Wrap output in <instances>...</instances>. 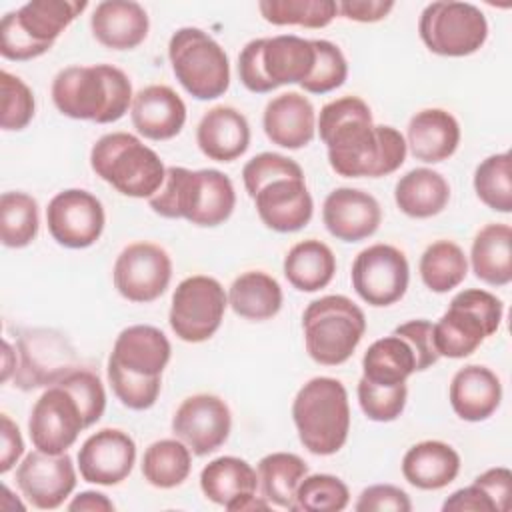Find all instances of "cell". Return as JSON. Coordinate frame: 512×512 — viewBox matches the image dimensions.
<instances>
[{"label": "cell", "mask_w": 512, "mask_h": 512, "mask_svg": "<svg viewBox=\"0 0 512 512\" xmlns=\"http://www.w3.org/2000/svg\"><path fill=\"white\" fill-rule=\"evenodd\" d=\"M418 34L430 52L462 58L484 46L488 22L484 12L470 2H432L420 14Z\"/></svg>", "instance_id": "obj_11"}, {"label": "cell", "mask_w": 512, "mask_h": 512, "mask_svg": "<svg viewBox=\"0 0 512 512\" xmlns=\"http://www.w3.org/2000/svg\"><path fill=\"white\" fill-rule=\"evenodd\" d=\"M112 280L122 298L148 304L166 292L172 280V260L154 242H132L116 256Z\"/></svg>", "instance_id": "obj_15"}, {"label": "cell", "mask_w": 512, "mask_h": 512, "mask_svg": "<svg viewBox=\"0 0 512 512\" xmlns=\"http://www.w3.org/2000/svg\"><path fill=\"white\" fill-rule=\"evenodd\" d=\"M350 280L354 292L366 304L384 308L406 294L410 266L400 248L392 244H372L354 258Z\"/></svg>", "instance_id": "obj_14"}, {"label": "cell", "mask_w": 512, "mask_h": 512, "mask_svg": "<svg viewBox=\"0 0 512 512\" xmlns=\"http://www.w3.org/2000/svg\"><path fill=\"white\" fill-rule=\"evenodd\" d=\"M16 486L38 510H56L76 488V468L68 452H28L16 468Z\"/></svg>", "instance_id": "obj_19"}, {"label": "cell", "mask_w": 512, "mask_h": 512, "mask_svg": "<svg viewBox=\"0 0 512 512\" xmlns=\"http://www.w3.org/2000/svg\"><path fill=\"white\" fill-rule=\"evenodd\" d=\"M148 28L144 6L132 0H104L90 16L94 38L110 50H134L146 40Z\"/></svg>", "instance_id": "obj_25"}, {"label": "cell", "mask_w": 512, "mask_h": 512, "mask_svg": "<svg viewBox=\"0 0 512 512\" xmlns=\"http://www.w3.org/2000/svg\"><path fill=\"white\" fill-rule=\"evenodd\" d=\"M226 306L228 294L224 286L212 276L194 274L176 286L168 322L182 342L200 344L218 332Z\"/></svg>", "instance_id": "obj_12"}, {"label": "cell", "mask_w": 512, "mask_h": 512, "mask_svg": "<svg viewBox=\"0 0 512 512\" xmlns=\"http://www.w3.org/2000/svg\"><path fill=\"white\" fill-rule=\"evenodd\" d=\"M168 58L176 80L196 100H214L230 86L228 54L200 28H178L168 42Z\"/></svg>", "instance_id": "obj_10"}, {"label": "cell", "mask_w": 512, "mask_h": 512, "mask_svg": "<svg viewBox=\"0 0 512 512\" xmlns=\"http://www.w3.org/2000/svg\"><path fill=\"white\" fill-rule=\"evenodd\" d=\"M258 488L270 506L290 510L294 504L296 488L308 474V464L292 452L266 454L256 468Z\"/></svg>", "instance_id": "obj_37"}, {"label": "cell", "mask_w": 512, "mask_h": 512, "mask_svg": "<svg viewBox=\"0 0 512 512\" xmlns=\"http://www.w3.org/2000/svg\"><path fill=\"white\" fill-rule=\"evenodd\" d=\"M50 236L64 248L92 246L104 232L106 214L102 202L88 190L68 188L58 192L46 208Z\"/></svg>", "instance_id": "obj_17"}, {"label": "cell", "mask_w": 512, "mask_h": 512, "mask_svg": "<svg viewBox=\"0 0 512 512\" xmlns=\"http://www.w3.org/2000/svg\"><path fill=\"white\" fill-rule=\"evenodd\" d=\"M258 10L274 26L304 28H324L338 14V6L332 0H262Z\"/></svg>", "instance_id": "obj_42"}, {"label": "cell", "mask_w": 512, "mask_h": 512, "mask_svg": "<svg viewBox=\"0 0 512 512\" xmlns=\"http://www.w3.org/2000/svg\"><path fill=\"white\" fill-rule=\"evenodd\" d=\"M394 334L402 336L410 344V348L416 356V372H422L438 362L440 356L436 352L434 338H432V322H428L424 318L408 320V322L396 326Z\"/></svg>", "instance_id": "obj_50"}, {"label": "cell", "mask_w": 512, "mask_h": 512, "mask_svg": "<svg viewBox=\"0 0 512 512\" xmlns=\"http://www.w3.org/2000/svg\"><path fill=\"white\" fill-rule=\"evenodd\" d=\"M418 270L428 290L444 294L464 282L468 274V258L456 242L436 240L422 252Z\"/></svg>", "instance_id": "obj_39"}, {"label": "cell", "mask_w": 512, "mask_h": 512, "mask_svg": "<svg viewBox=\"0 0 512 512\" xmlns=\"http://www.w3.org/2000/svg\"><path fill=\"white\" fill-rule=\"evenodd\" d=\"M336 274V256L328 244L316 238L294 244L284 256V276L300 292L326 288Z\"/></svg>", "instance_id": "obj_33"}, {"label": "cell", "mask_w": 512, "mask_h": 512, "mask_svg": "<svg viewBox=\"0 0 512 512\" xmlns=\"http://www.w3.org/2000/svg\"><path fill=\"white\" fill-rule=\"evenodd\" d=\"M130 120L136 132L148 140H170L186 124V104L166 84H150L132 98Z\"/></svg>", "instance_id": "obj_23"}, {"label": "cell", "mask_w": 512, "mask_h": 512, "mask_svg": "<svg viewBox=\"0 0 512 512\" xmlns=\"http://www.w3.org/2000/svg\"><path fill=\"white\" fill-rule=\"evenodd\" d=\"M356 512H410V496L394 484H372L364 488L354 504Z\"/></svg>", "instance_id": "obj_49"}, {"label": "cell", "mask_w": 512, "mask_h": 512, "mask_svg": "<svg viewBox=\"0 0 512 512\" xmlns=\"http://www.w3.org/2000/svg\"><path fill=\"white\" fill-rule=\"evenodd\" d=\"M316 60L310 76L300 84L304 92L328 94L340 88L348 78V62L342 50L330 40H312Z\"/></svg>", "instance_id": "obj_44"}, {"label": "cell", "mask_w": 512, "mask_h": 512, "mask_svg": "<svg viewBox=\"0 0 512 512\" xmlns=\"http://www.w3.org/2000/svg\"><path fill=\"white\" fill-rule=\"evenodd\" d=\"M48 50H50V46L38 44L20 28V24L14 18V12L4 14V18L0 22V54L6 60L24 62V60L38 58V56L46 54Z\"/></svg>", "instance_id": "obj_48"}, {"label": "cell", "mask_w": 512, "mask_h": 512, "mask_svg": "<svg viewBox=\"0 0 512 512\" xmlns=\"http://www.w3.org/2000/svg\"><path fill=\"white\" fill-rule=\"evenodd\" d=\"M88 8V2L72 0H32L22 4L14 18L20 28L38 44L54 46L56 38Z\"/></svg>", "instance_id": "obj_36"}, {"label": "cell", "mask_w": 512, "mask_h": 512, "mask_svg": "<svg viewBox=\"0 0 512 512\" xmlns=\"http://www.w3.org/2000/svg\"><path fill=\"white\" fill-rule=\"evenodd\" d=\"M474 192L494 212H512V156L500 152L484 158L474 170Z\"/></svg>", "instance_id": "obj_41"}, {"label": "cell", "mask_w": 512, "mask_h": 512, "mask_svg": "<svg viewBox=\"0 0 512 512\" xmlns=\"http://www.w3.org/2000/svg\"><path fill=\"white\" fill-rule=\"evenodd\" d=\"M448 400L460 420H488L498 410L502 400L500 378L486 366L468 364L452 376Z\"/></svg>", "instance_id": "obj_26"}, {"label": "cell", "mask_w": 512, "mask_h": 512, "mask_svg": "<svg viewBox=\"0 0 512 512\" xmlns=\"http://www.w3.org/2000/svg\"><path fill=\"white\" fill-rule=\"evenodd\" d=\"M172 356L166 334L150 324L124 328L108 356L106 376L114 396L130 410H148L162 390V372Z\"/></svg>", "instance_id": "obj_3"}, {"label": "cell", "mask_w": 512, "mask_h": 512, "mask_svg": "<svg viewBox=\"0 0 512 512\" xmlns=\"http://www.w3.org/2000/svg\"><path fill=\"white\" fill-rule=\"evenodd\" d=\"M144 480L162 490L180 486L192 470V452L178 438H164L152 442L142 456Z\"/></svg>", "instance_id": "obj_38"}, {"label": "cell", "mask_w": 512, "mask_h": 512, "mask_svg": "<svg viewBox=\"0 0 512 512\" xmlns=\"http://www.w3.org/2000/svg\"><path fill=\"white\" fill-rule=\"evenodd\" d=\"M330 168L344 178H380L396 172L408 154L406 138L394 126L374 124L370 106L342 96L322 106L316 118Z\"/></svg>", "instance_id": "obj_1"}, {"label": "cell", "mask_w": 512, "mask_h": 512, "mask_svg": "<svg viewBox=\"0 0 512 512\" xmlns=\"http://www.w3.org/2000/svg\"><path fill=\"white\" fill-rule=\"evenodd\" d=\"M68 510H82V512H112L114 502L96 490H84L68 502Z\"/></svg>", "instance_id": "obj_56"}, {"label": "cell", "mask_w": 512, "mask_h": 512, "mask_svg": "<svg viewBox=\"0 0 512 512\" xmlns=\"http://www.w3.org/2000/svg\"><path fill=\"white\" fill-rule=\"evenodd\" d=\"M292 420L300 444L316 454H336L348 440L350 404L344 384L330 376L308 380L294 396Z\"/></svg>", "instance_id": "obj_6"}, {"label": "cell", "mask_w": 512, "mask_h": 512, "mask_svg": "<svg viewBox=\"0 0 512 512\" xmlns=\"http://www.w3.org/2000/svg\"><path fill=\"white\" fill-rule=\"evenodd\" d=\"M282 288L278 280L262 270L240 274L228 290V306L246 320H270L282 308Z\"/></svg>", "instance_id": "obj_34"}, {"label": "cell", "mask_w": 512, "mask_h": 512, "mask_svg": "<svg viewBox=\"0 0 512 512\" xmlns=\"http://www.w3.org/2000/svg\"><path fill=\"white\" fill-rule=\"evenodd\" d=\"M304 346L322 366H340L358 348L366 332V316L348 296L328 294L312 300L302 314Z\"/></svg>", "instance_id": "obj_8"}, {"label": "cell", "mask_w": 512, "mask_h": 512, "mask_svg": "<svg viewBox=\"0 0 512 512\" xmlns=\"http://www.w3.org/2000/svg\"><path fill=\"white\" fill-rule=\"evenodd\" d=\"M460 144L458 120L442 108H424L416 112L406 128V146L410 154L426 164L448 160Z\"/></svg>", "instance_id": "obj_28"}, {"label": "cell", "mask_w": 512, "mask_h": 512, "mask_svg": "<svg viewBox=\"0 0 512 512\" xmlns=\"http://www.w3.org/2000/svg\"><path fill=\"white\" fill-rule=\"evenodd\" d=\"M256 488V470L238 456L214 458L200 472L202 494L230 512L268 510L270 502L264 496H256Z\"/></svg>", "instance_id": "obj_20"}, {"label": "cell", "mask_w": 512, "mask_h": 512, "mask_svg": "<svg viewBox=\"0 0 512 512\" xmlns=\"http://www.w3.org/2000/svg\"><path fill=\"white\" fill-rule=\"evenodd\" d=\"M416 372V356L410 344L398 336H384L368 346L362 358V376L378 386L404 384Z\"/></svg>", "instance_id": "obj_35"}, {"label": "cell", "mask_w": 512, "mask_h": 512, "mask_svg": "<svg viewBox=\"0 0 512 512\" xmlns=\"http://www.w3.org/2000/svg\"><path fill=\"white\" fill-rule=\"evenodd\" d=\"M356 394L364 416L372 422L396 420L404 412L408 400L406 382L396 386H378L368 382L364 376L358 380Z\"/></svg>", "instance_id": "obj_45"}, {"label": "cell", "mask_w": 512, "mask_h": 512, "mask_svg": "<svg viewBox=\"0 0 512 512\" xmlns=\"http://www.w3.org/2000/svg\"><path fill=\"white\" fill-rule=\"evenodd\" d=\"M132 98L130 78L112 64L68 66L52 80L56 110L74 120L112 124L130 110Z\"/></svg>", "instance_id": "obj_4"}, {"label": "cell", "mask_w": 512, "mask_h": 512, "mask_svg": "<svg viewBox=\"0 0 512 512\" xmlns=\"http://www.w3.org/2000/svg\"><path fill=\"white\" fill-rule=\"evenodd\" d=\"M242 182L266 228L288 234L312 220V194L296 160L278 152H260L244 164Z\"/></svg>", "instance_id": "obj_2"}, {"label": "cell", "mask_w": 512, "mask_h": 512, "mask_svg": "<svg viewBox=\"0 0 512 512\" xmlns=\"http://www.w3.org/2000/svg\"><path fill=\"white\" fill-rule=\"evenodd\" d=\"M18 366V352H12V346L4 340L2 342V382L14 376Z\"/></svg>", "instance_id": "obj_57"}, {"label": "cell", "mask_w": 512, "mask_h": 512, "mask_svg": "<svg viewBox=\"0 0 512 512\" xmlns=\"http://www.w3.org/2000/svg\"><path fill=\"white\" fill-rule=\"evenodd\" d=\"M322 222L326 230L342 242H360L370 238L382 222L378 200L360 188H334L322 204Z\"/></svg>", "instance_id": "obj_22"}, {"label": "cell", "mask_w": 512, "mask_h": 512, "mask_svg": "<svg viewBox=\"0 0 512 512\" xmlns=\"http://www.w3.org/2000/svg\"><path fill=\"white\" fill-rule=\"evenodd\" d=\"M474 482L490 496L494 502L496 512H506L510 508V496H512V472L506 466L488 468L486 472L478 474Z\"/></svg>", "instance_id": "obj_52"}, {"label": "cell", "mask_w": 512, "mask_h": 512, "mask_svg": "<svg viewBox=\"0 0 512 512\" xmlns=\"http://www.w3.org/2000/svg\"><path fill=\"white\" fill-rule=\"evenodd\" d=\"M150 208L162 218H184L190 224L212 228L224 224L236 206L232 180L216 170H188L184 166L166 168L160 190L148 198Z\"/></svg>", "instance_id": "obj_5"}, {"label": "cell", "mask_w": 512, "mask_h": 512, "mask_svg": "<svg viewBox=\"0 0 512 512\" xmlns=\"http://www.w3.org/2000/svg\"><path fill=\"white\" fill-rule=\"evenodd\" d=\"M314 60L316 50L312 40L294 34H280L264 40L262 66L274 88L284 84H302L310 76Z\"/></svg>", "instance_id": "obj_30"}, {"label": "cell", "mask_w": 512, "mask_h": 512, "mask_svg": "<svg viewBox=\"0 0 512 512\" xmlns=\"http://www.w3.org/2000/svg\"><path fill=\"white\" fill-rule=\"evenodd\" d=\"M90 168L130 198H152L166 178L160 156L130 132L100 136L90 150Z\"/></svg>", "instance_id": "obj_7"}, {"label": "cell", "mask_w": 512, "mask_h": 512, "mask_svg": "<svg viewBox=\"0 0 512 512\" xmlns=\"http://www.w3.org/2000/svg\"><path fill=\"white\" fill-rule=\"evenodd\" d=\"M350 502L348 486L332 474H306L296 488L292 512H342Z\"/></svg>", "instance_id": "obj_43"}, {"label": "cell", "mask_w": 512, "mask_h": 512, "mask_svg": "<svg viewBox=\"0 0 512 512\" xmlns=\"http://www.w3.org/2000/svg\"><path fill=\"white\" fill-rule=\"evenodd\" d=\"M338 12L346 18V20H354V22H380L384 20L392 8L394 2L390 0H342L336 2Z\"/></svg>", "instance_id": "obj_55"}, {"label": "cell", "mask_w": 512, "mask_h": 512, "mask_svg": "<svg viewBox=\"0 0 512 512\" xmlns=\"http://www.w3.org/2000/svg\"><path fill=\"white\" fill-rule=\"evenodd\" d=\"M232 414L216 394H192L182 400L172 416V434L182 440L194 456L216 452L230 436Z\"/></svg>", "instance_id": "obj_18"}, {"label": "cell", "mask_w": 512, "mask_h": 512, "mask_svg": "<svg viewBox=\"0 0 512 512\" xmlns=\"http://www.w3.org/2000/svg\"><path fill=\"white\" fill-rule=\"evenodd\" d=\"M0 474L10 472L24 454V440L20 428L8 414L0 416Z\"/></svg>", "instance_id": "obj_54"}, {"label": "cell", "mask_w": 512, "mask_h": 512, "mask_svg": "<svg viewBox=\"0 0 512 512\" xmlns=\"http://www.w3.org/2000/svg\"><path fill=\"white\" fill-rule=\"evenodd\" d=\"M504 304L492 292L468 288L458 292L448 310L432 324V338L438 356L466 358L492 336L502 322Z\"/></svg>", "instance_id": "obj_9"}, {"label": "cell", "mask_w": 512, "mask_h": 512, "mask_svg": "<svg viewBox=\"0 0 512 512\" xmlns=\"http://www.w3.org/2000/svg\"><path fill=\"white\" fill-rule=\"evenodd\" d=\"M0 92H2V112H0L2 130H24L32 122L36 112L32 90L22 78L10 74L8 70H2Z\"/></svg>", "instance_id": "obj_46"}, {"label": "cell", "mask_w": 512, "mask_h": 512, "mask_svg": "<svg viewBox=\"0 0 512 512\" xmlns=\"http://www.w3.org/2000/svg\"><path fill=\"white\" fill-rule=\"evenodd\" d=\"M266 38L250 40L238 54V76L246 90L254 94H266L276 90L274 84L266 78L262 66V48Z\"/></svg>", "instance_id": "obj_51"}, {"label": "cell", "mask_w": 512, "mask_h": 512, "mask_svg": "<svg viewBox=\"0 0 512 512\" xmlns=\"http://www.w3.org/2000/svg\"><path fill=\"white\" fill-rule=\"evenodd\" d=\"M472 272L490 286H506L512 280V228L504 222L486 224L472 240Z\"/></svg>", "instance_id": "obj_31"}, {"label": "cell", "mask_w": 512, "mask_h": 512, "mask_svg": "<svg viewBox=\"0 0 512 512\" xmlns=\"http://www.w3.org/2000/svg\"><path fill=\"white\" fill-rule=\"evenodd\" d=\"M442 512H496V508L490 496L476 482H472L470 486L452 492L444 500Z\"/></svg>", "instance_id": "obj_53"}, {"label": "cell", "mask_w": 512, "mask_h": 512, "mask_svg": "<svg viewBox=\"0 0 512 512\" xmlns=\"http://www.w3.org/2000/svg\"><path fill=\"white\" fill-rule=\"evenodd\" d=\"M262 128L272 144L300 150L308 146L316 134L314 106L300 92L278 94L264 108Z\"/></svg>", "instance_id": "obj_24"}, {"label": "cell", "mask_w": 512, "mask_h": 512, "mask_svg": "<svg viewBox=\"0 0 512 512\" xmlns=\"http://www.w3.org/2000/svg\"><path fill=\"white\" fill-rule=\"evenodd\" d=\"M56 384L64 386L74 396L82 410L86 428L94 426L102 418L106 410V390L96 372L86 368H74Z\"/></svg>", "instance_id": "obj_47"}, {"label": "cell", "mask_w": 512, "mask_h": 512, "mask_svg": "<svg viewBox=\"0 0 512 512\" xmlns=\"http://www.w3.org/2000/svg\"><path fill=\"white\" fill-rule=\"evenodd\" d=\"M86 428L74 396L60 384L48 386L34 402L28 418L32 446L46 454H64Z\"/></svg>", "instance_id": "obj_16"}, {"label": "cell", "mask_w": 512, "mask_h": 512, "mask_svg": "<svg viewBox=\"0 0 512 512\" xmlns=\"http://www.w3.org/2000/svg\"><path fill=\"white\" fill-rule=\"evenodd\" d=\"M394 200L400 212L410 218H432L448 206L450 184L432 168H414L396 182Z\"/></svg>", "instance_id": "obj_32"}, {"label": "cell", "mask_w": 512, "mask_h": 512, "mask_svg": "<svg viewBox=\"0 0 512 512\" xmlns=\"http://www.w3.org/2000/svg\"><path fill=\"white\" fill-rule=\"evenodd\" d=\"M76 460L84 482L116 486L136 464V442L120 428H102L84 440Z\"/></svg>", "instance_id": "obj_21"}, {"label": "cell", "mask_w": 512, "mask_h": 512, "mask_svg": "<svg viewBox=\"0 0 512 512\" xmlns=\"http://www.w3.org/2000/svg\"><path fill=\"white\" fill-rule=\"evenodd\" d=\"M196 144L206 158L232 162L250 146V124L240 110L224 104L214 106L196 126Z\"/></svg>", "instance_id": "obj_27"}, {"label": "cell", "mask_w": 512, "mask_h": 512, "mask_svg": "<svg viewBox=\"0 0 512 512\" xmlns=\"http://www.w3.org/2000/svg\"><path fill=\"white\" fill-rule=\"evenodd\" d=\"M460 454L446 442L424 440L410 446L402 458V476L420 490H440L456 480Z\"/></svg>", "instance_id": "obj_29"}, {"label": "cell", "mask_w": 512, "mask_h": 512, "mask_svg": "<svg viewBox=\"0 0 512 512\" xmlns=\"http://www.w3.org/2000/svg\"><path fill=\"white\" fill-rule=\"evenodd\" d=\"M38 202L26 192H4L0 198V240L6 248H26L38 236Z\"/></svg>", "instance_id": "obj_40"}, {"label": "cell", "mask_w": 512, "mask_h": 512, "mask_svg": "<svg viewBox=\"0 0 512 512\" xmlns=\"http://www.w3.org/2000/svg\"><path fill=\"white\" fill-rule=\"evenodd\" d=\"M14 386L22 392L48 388L76 368V350L66 334L52 328L22 330L16 340Z\"/></svg>", "instance_id": "obj_13"}]
</instances>
